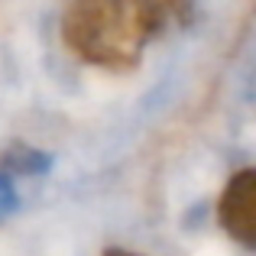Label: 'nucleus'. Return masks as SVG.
Instances as JSON below:
<instances>
[{
	"mask_svg": "<svg viewBox=\"0 0 256 256\" xmlns=\"http://www.w3.org/2000/svg\"><path fill=\"white\" fill-rule=\"evenodd\" d=\"M220 224L237 244L256 250V169H244L220 194Z\"/></svg>",
	"mask_w": 256,
	"mask_h": 256,
	"instance_id": "nucleus-2",
	"label": "nucleus"
},
{
	"mask_svg": "<svg viewBox=\"0 0 256 256\" xmlns=\"http://www.w3.org/2000/svg\"><path fill=\"white\" fill-rule=\"evenodd\" d=\"M104 256H136V253H126V250H107Z\"/></svg>",
	"mask_w": 256,
	"mask_h": 256,
	"instance_id": "nucleus-3",
	"label": "nucleus"
},
{
	"mask_svg": "<svg viewBox=\"0 0 256 256\" xmlns=\"http://www.w3.org/2000/svg\"><path fill=\"white\" fill-rule=\"evenodd\" d=\"M188 0H68L62 36L75 56L100 68H133L143 46L185 13Z\"/></svg>",
	"mask_w": 256,
	"mask_h": 256,
	"instance_id": "nucleus-1",
	"label": "nucleus"
}]
</instances>
